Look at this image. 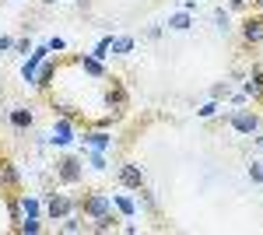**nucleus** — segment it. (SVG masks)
<instances>
[{"label":"nucleus","mask_w":263,"mask_h":235,"mask_svg":"<svg viewBox=\"0 0 263 235\" xmlns=\"http://www.w3.org/2000/svg\"><path fill=\"white\" fill-rule=\"evenodd\" d=\"M109 211H112V196H109V193H88V196L78 200V214L88 218V221L109 214Z\"/></svg>","instance_id":"nucleus-1"},{"label":"nucleus","mask_w":263,"mask_h":235,"mask_svg":"<svg viewBox=\"0 0 263 235\" xmlns=\"http://www.w3.org/2000/svg\"><path fill=\"white\" fill-rule=\"evenodd\" d=\"M57 179H60L63 186H78L84 179V158H78V155L60 158V161H57Z\"/></svg>","instance_id":"nucleus-2"},{"label":"nucleus","mask_w":263,"mask_h":235,"mask_svg":"<svg viewBox=\"0 0 263 235\" xmlns=\"http://www.w3.org/2000/svg\"><path fill=\"white\" fill-rule=\"evenodd\" d=\"M228 126H232L235 134L253 137V134L260 130V113H253V109H235V113L228 116Z\"/></svg>","instance_id":"nucleus-3"},{"label":"nucleus","mask_w":263,"mask_h":235,"mask_svg":"<svg viewBox=\"0 0 263 235\" xmlns=\"http://www.w3.org/2000/svg\"><path fill=\"white\" fill-rule=\"evenodd\" d=\"M74 137H78V130H74V119L70 116H60L57 123H53V130H49V144L53 148H70L74 144Z\"/></svg>","instance_id":"nucleus-4"},{"label":"nucleus","mask_w":263,"mask_h":235,"mask_svg":"<svg viewBox=\"0 0 263 235\" xmlns=\"http://www.w3.org/2000/svg\"><path fill=\"white\" fill-rule=\"evenodd\" d=\"M74 211H78V200H70L67 193H49V200H46V218H53V221H63Z\"/></svg>","instance_id":"nucleus-5"},{"label":"nucleus","mask_w":263,"mask_h":235,"mask_svg":"<svg viewBox=\"0 0 263 235\" xmlns=\"http://www.w3.org/2000/svg\"><path fill=\"white\" fill-rule=\"evenodd\" d=\"M46 57H49V46H46V42H42V46H32V53L25 57V63H21V78L28 81V84L35 81V74H39V67H42Z\"/></svg>","instance_id":"nucleus-6"},{"label":"nucleus","mask_w":263,"mask_h":235,"mask_svg":"<svg viewBox=\"0 0 263 235\" xmlns=\"http://www.w3.org/2000/svg\"><path fill=\"white\" fill-rule=\"evenodd\" d=\"M126 102H130V95H126V88H123L120 81L112 78V88L105 92V109H109L112 116H123V109H126Z\"/></svg>","instance_id":"nucleus-7"},{"label":"nucleus","mask_w":263,"mask_h":235,"mask_svg":"<svg viewBox=\"0 0 263 235\" xmlns=\"http://www.w3.org/2000/svg\"><path fill=\"white\" fill-rule=\"evenodd\" d=\"M120 186L123 190H141L144 186V172L137 161H123L120 165Z\"/></svg>","instance_id":"nucleus-8"},{"label":"nucleus","mask_w":263,"mask_h":235,"mask_svg":"<svg viewBox=\"0 0 263 235\" xmlns=\"http://www.w3.org/2000/svg\"><path fill=\"white\" fill-rule=\"evenodd\" d=\"M84 148H88V151H109V148H112V134H109L105 126H95V130L84 134Z\"/></svg>","instance_id":"nucleus-9"},{"label":"nucleus","mask_w":263,"mask_h":235,"mask_svg":"<svg viewBox=\"0 0 263 235\" xmlns=\"http://www.w3.org/2000/svg\"><path fill=\"white\" fill-rule=\"evenodd\" d=\"M7 123H11L14 130H32V126H35V113L25 109V105H14V109L7 113Z\"/></svg>","instance_id":"nucleus-10"},{"label":"nucleus","mask_w":263,"mask_h":235,"mask_svg":"<svg viewBox=\"0 0 263 235\" xmlns=\"http://www.w3.org/2000/svg\"><path fill=\"white\" fill-rule=\"evenodd\" d=\"M242 42H249V46H260L263 42V18L260 14L242 21Z\"/></svg>","instance_id":"nucleus-11"},{"label":"nucleus","mask_w":263,"mask_h":235,"mask_svg":"<svg viewBox=\"0 0 263 235\" xmlns=\"http://www.w3.org/2000/svg\"><path fill=\"white\" fill-rule=\"evenodd\" d=\"M78 67H81L88 78H95V81H102V78H109V70H105V63L102 60H95L91 53H81L78 57Z\"/></svg>","instance_id":"nucleus-12"},{"label":"nucleus","mask_w":263,"mask_h":235,"mask_svg":"<svg viewBox=\"0 0 263 235\" xmlns=\"http://www.w3.org/2000/svg\"><path fill=\"white\" fill-rule=\"evenodd\" d=\"M18 204H21V214H25V218H46V204H42L39 196L18 193Z\"/></svg>","instance_id":"nucleus-13"},{"label":"nucleus","mask_w":263,"mask_h":235,"mask_svg":"<svg viewBox=\"0 0 263 235\" xmlns=\"http://www.w3.org/2000/svg\"><path fill=\"white\" fill-rule=\"evenodd\" d=\"M53 78H57V63L46 57L42 60V67H39V74H35V81H32V88H39V92H46L49 84H53Z\"/></svg>","instance_id":"nucleus-14"},{"label":"nucleus","mask_w":263,"mask_h":235,"mask_svg":"<svg viewBox=\"0 0 263 235\" xmlns=\"http://www.w3.org/2000/svg\"><path fill=\"white\" fill-rule=\"evenodd\" d=\"M0 186H4V190H18V186H21L18 165H11V161H0Z\"/></svg>","instance_id":"nucleus-15"},{"label":"nucleus","mask_w":263,"mask_h":235,"mask_svg":"<svg viewBox=\"0 0 263 235\" xmlns=\"http://www.w3.org/2000/svg\"><path fill=\"white\" fill-rule=\"evenodd\" d=\"M112 207L120 211V218H137V200L126 193H112Z\"/></svg>","instance_id":"nucleus-16"},{"label":"nucleus","mask_w":263,"mask_h":235,"mask_svg":"<svg viewBox=\"0 0 263 235\" xmlns=\"http://www.w3.org/2000/svg\"><path fill=\"white\" fill-rule=\"evenodd\" d=\"M120 211H116V207H112V211H109V214H102V218H95V221H91V232H112V228H120Z\"/></svg>","instance_id":"nucleus-17"},{"label":"nucleus","mask_w":263,"mask_h":235,"mask_svg":"<svg viewBox=\"0 0 263 235\" xmlns=\"http://www.w3.org/2000/svg\"><path fill=\"white\" fill-rule=\"evenodd\" d=\"M165 28H172V32H190V28H193V14H190V11H176V14H168Z\"/></svg>","instance_id":"nucleus-18"},{"label":"nucleus","mask_w":263,"mask_h":235,"mask_svg":"<svg viewBox=\"0 0 263 235\" xmlns=\"http://www.w3.org/2000/svg\"><path fill=\"white\" fill-rule=\"evenodd\" d=\"M109 53H112V57L134 53V35H112V39H109Z\"/></svg>","instance_id":"nucleus-19"},{"label":"nucleus","mask_w":263,"mask_h":235,"mask_svg":"<svg viewBox=\"0 0 263 235\" xmlns=\"http://www.w3.org/2000/svg\"><path fill=\"white\" fill-rule=\"evenodd\" d=\"M60 228H63V232H70V235H78V232H91V225H84L78 211H74V214H67V218H63V225H60Z\"/></svg>","instance_id":"nucleus-20"},{"label":"nucleus","mask_w":263,"mask_h":235,"mask_svg":"<svg viewBox=\"0 0 263 235\" xmlns=\"http://www.w3.org/2000/svg\"><path fill=\"white\" fill-rule=\"evenodd\" d=\"M14 232H21V235H39L42 232V218H21L18 225H14Z\"/></svg>","instance_id":"nucleus-21"},{"label":"nucleus","mask_w":263,"mask_h":235,"mask_svg":"<svg viewBox=\"0 0 263 235\" xmlns=\"http://www.w3.org/2000/svg\"><path fill=\"white\" fill-rule=\"evenodd\" d=\"M214 28H218V32H232V14H228V11H224V7H218V11H214Z\"/></svg>","instance_id":"nucleus-22"},{"label":"nucleus","mask_w":263,"mask_h":235,"mask_svg":"<svg viewBox=\"0 0 263 235\" xmlns=\"http://www.w3.org/2000/svg\"><path fill=\"white\" fill-rule=\"evenodd\" d=\"M218 113H221V98H211V102H203L200 109H197L200 119H211V116H218Z\"/></svg>","instance_id":"nucleus-23"},{"label":"nucleus","mask_w":263,"mask_h":235,"mask_svg":"<svg viewBox=\"0 0 263 235\" xmlns=\"http://www.w3.org/2000/svg\"><path fill=\"white\" fill-rule=\"evenodd\" d=\"M88 169L91 172H105V151H88Z\"/></svg>","instance_id":"nucleus-24"},{"label":"nucleus","mask_w":263,"mask_h":235,"mask_svg":"<svg viewBox=\"0 0 263 235\" xmlns=\"http://www.w3.org/2000/svg\"><path fill=\"white\" fill-rule=\"evenodd\" d=\"M7 218H11L14 225H18L21 218H25V214H21V204H18V193H14V196H11V200H7Z\"/></svg>","instance_id":"nucleus-25"},{"label":"nucleus","mask_w":263,"mask_h":235,"mask_svg":"<svg viewBox=\"0 0 263 235\" xmlns=\"http://www.w3.org/2000/svg\"><path fill=\"white\" fill-rule=\"evenodd\" d=\"M109 39H112V35H102V39L95 42V49H91V57H95V60H105V57H109Z\"/></svg>","instance_id":"nucleus-26"},{"label":"nucleus","mask_w":263,"mask_h":235,"mask_svg":"<svg viewBox=\"0 0 263 235\" xmlns=\"http://www.w3.org/2000/svg\"><path fill=\"white\" fill-rule=\"evenodd\" d=\"M246 172H249V179H253L256 186H263V161H249V169H246Z\"/></svg>","instance_id":"nucleus-27"},{"label":"nucleus","mask_w":263,"mask_h":235,"mask_svg":"<svg viewBox=\"0 0 263 235\" xmlns=\"http://www.w3.org/2000/svg\"><path fill=\"white\" fill-rule=\"evenodd\" d=\"M228 92H232V84H228V81H218V84L211 88V98H224Z\"/></svg>","instance_id":"nucleus-28"},{"label":"nucleus","mask_w":263,"mask_h":235,"mask_svg":"<svg viewBox=\"0 0 263 235\" xmlns=\"http://www.w3.org/2000/svg\"><path fill=\"white\" fill-rule=\"evenodd\" d=\"M46 46H49V53H63V49H67V39H60V35H53V39L46 42Z\"/></svg>","instance_id":"nucleus-29"},{"label":"nucleus","mask_w":263,"mask_h":235,"mask_svg":"<svg viewBox=\"0 0 263 235\" xmlns=\"http://www.w3.org/2000/svg\"><path fill=\"white\" fill-rule=\"evenodd\" d=\"M246 78L253 81V84H256V88H263V67H253V70H249V74H246Z\"/></svg>","instance_id":"nucleus-30"},{"label":"nucleus","mask_w":263,"mask_h":235,"mask_svg":"<svg viewBox=\"0 0 263 235\" xmlns=\"http://www.w3.org/2000/svg\"><path fill=\"white\" fill-rule=\"evenodd\" d=\"M14 53H25V57H28V53H32V42L28 39H14Z\"/></svg>","instance_id":"nucleus-31"},{"label":"nucleus","mask_w":263,"mask_h":235,"mask_svg":"<svg viewBox=\"0 0 263 235\" xmlns=\"http://www.w3.org/2000/svg\"><path fill=\"white\" fill-rule=\"evenodd\" d=\"M11 49H14V39H11V35H4V32H0V53H11Z\"/></svg>","instance_id":"nucleus-32"},{"label":"nucleus","mask_w":263,"mask_h":235,"mask_svg":"<svg viewBox=\"0 0 263 235\" xmlns=\"http://www.w3.org/2000/svg\"><path fill=\"white\" fill-rule=\"evenodd\" d=\"M162 32H165L162 25H155V28H147V39H162Z\"/></svg>","instance_id":"nucleus-33"},{"label":"nucleus","mask_w":263,"mask_h":235,"mask_svg":"<svg viewBox=\"0 0 263 235\" xmlns=\"http://www.w3.org/2000/svg\"><path fill=\"white\" fill-rule=\"evenodd\" d=\"M253 144H256V148L263 151V130H256V134H253Z\"/></svg>","instance_id":"nucleus-34"},{"label":"nucleus","mask_w":263,"mask_h":235,"mask_svg":"<svg viewBox=\"0 0 263 235\" xmlns=\"http://www.w3.org/2000/svg\"><path fill=\"white\" fill-rule=\"evenodd\" d=\"M246 4H249V0H228V7H232V11H239V7H246Z\"/></svg>","instance_id":"nucleus-35"},{"label":"nucleus","mask_w":263,"mask_h":235,"mask_svg":"<svg viewBox=\"0 0 263 235\" xmlns=\"http://www.w3.org/2000/svg\"><path fill=\"white\" fill-rule=\"evenodd\" d=\"M253 7H260V11H263V0H253Z\"/></svg>","instance_id":"nucleus-36"},{"label":"nucleus","mask_w":263,"mask_h":235,"mask_svg":"<svg viewBox=\"0 0 263 235\" xmlns=\"http://www.w3.org/2000/svg\"><path fill=\"white\" fill-rule=\"evenodd\" d=\"M42 4H57V0H42Z\"/></svg>","instance_id":"nucleus-37"},{"label":"nucleus","mask_w":263,"mask_h":235,"mask_svg":"<svg viewBox=\"0 0 263 235\" xmlns=\"http://www.w3.org/2000/svg\"><path fill=\"white\" fill-rule=\"evenodd\" d=\"M260 102H263V98H260Z\"/></svg>","instance_id":"nucleus-38"}]
</instances>
